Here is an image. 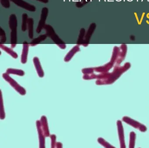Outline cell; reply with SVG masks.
Listing matches in <instances>:
<instances>
[{
	"mask_svg": "<svg viewBox=\"0 0 149 148\" xmlns=\"http://www.w3.org/2000/svg\"><path fill=\"white\" fill-rule=\"evenodd\" d=\"M9 26L11 32V46L14 48L16 46L17 42V28L18 21L17 17L15 14L10 15L9 18Z\"/></svg>",
	"mask_w": 149,
	"mask_h": 148,
	"instance_id": "6da1fadb",
	"label": "cell"
},
{
	"mask_svg": "<svg viewBox=\"0 0 149 148\" xmlns=\"http://www.w3.org/2000/svg\"><path fill=\"white\" fill-rule=\"evenodd\" d=\"M47 36L50 37L55 43L60 48L63 49L66 48V45L64 42L60 38L55 32L54 28L49 24H46L44 28Z\"/></svg>",
	"mask_w": 149,
	"mask_h": 148,
	"instance_id": "7a4b0ae2",
	"label": "cell"
},
{
	"mask_svg": "<svg viewBox=\"0 0 149 148\" xmlns=\"http://www.w3.org/2000/svg\"><path fill=\"white\" fill-rule=\"evenodd\" d=\"M48 9L47 7H44L42 9L40 19L38 24V27L36 29V32L40 33L46 25V21L48 15Z\"/></svg>",
	"mask_w": 149,
	"mask_h": 148,
	"instance_id": "3957f363",
	"label": "cell"
},
{
	"mask_svg": "<svg viewBox=\"0 0 149 148\" xmlns=\"http://www.w3.org/2000/svg\"><path fill=\"white\" fill-rule=\"evenodd\" d=\"M11 2L21 8L31 12H34L36 10V7L33 4H30L23 0H10Z\"/></svg>",
	"mask_w": 149,
	"mask_h": 148,
	"instance_id": "277c9868",
	"label": "cell"
},
{
	"mask_svg": "<svg viewBox=\"0 0 149 148\" xmlns=\"http://www.w3.org/2000/svg\"><path fill=\"white\" fill-rule=\"evenodd\" d=\"M94 25H95V24H92L90 26L84 38V41L83 44H82V45H83L84 46L86 47L88 45V43L89 42L91 36V35L93 33V30H94Z\"/></svg>",
	"mask_w": 149,
	"mask_h": 148,
	"instance_id": "5b68a950",
	"label": "cell"
},
{
	"mask_svg": "<svg viewBox=\"0 0 149 148\" xmlns=\"http://www.w3.org/2000/svg\"><path fill=\"white\" fill-rule=\"evenodd\" d=\"M33 19L32 17H29L27 21V29L28 30L29 37L30 39H33Z\"/></svg>",
	"mask_w": 149,
	"mask_h": 148,
	"instance_id": "8992f818",
	"label": "cell"
},
{
	"mask_svg": "<svg viewBox=\"0 0 149 148\" xmlns=\"http://www.w3.org/2000/svg\"><path fill=\"white\" fill-rule=\"evenodd\" d=\"M47 34L46 35H41L39 36L38 37L35 38L33 40H32V41L30 43V45L32 46H34L40 43V42L44 41L47 38Z\"/></svg>",
	"mask_w": 149,
	"mask_h": 148,
	"instance_id": "52a82bcc",
	"label": "cell"
},
{
	"mask_svg": "<svg viewBox=\"0 0 149 148\" xmlns=\"http://www.w3.org/2000/svg\"><path fill=\"white\" fill-rule=\"evenodd\" d=\"M23 52L22 55V62L23 63H25L26 61L27 55L28 51L29 48V44L27 42L25 41L23 44Z\"/></svg>",
	"mask_w": 149,
	"mask_h": 148,
	"instance_id": "ba28073f",
	"label": "cell"
},
{
	"mask_svg": "<svg viewBox=\"0 0 149 148\" xmlns=\"http://www.w3.org/2000/svg\"><path fill=\"white\" fill-rule=\"evenodd\" d=\"M85 30L84 28H82L80 31L78 40L77 41V44L78 45H82L84 41V37L85 36Z\"/></svg>",
	"mask_w": 149,
	"mask_h": 148,
	"instance_id": "9c48e42d",
	"label": "cell"
},
{
	"mask_svg": "<svg viewBox=\"0 0 149 148\" xmlns=\"http://www.w3.org/2000/svg\"><path fill=\"white\" fill-rule=\"evenodd\" d=\"M79 50H80V48H79V45L77 44V45L73 48L71 49V50L70 51L69 53V54H68V55H67V56H66V58H65V61H69V60L70 59L71 57H72V56L75 54V53L77 52Z\"/></svg>",
	"mask_w": 149,
	"mask_h": 148,
	"instance_id": "30bf717a",
	"label": "cell"
},
{
	"mask_svg": "<svg viewBox=\"0 0 149 148\" xmlns=\"http://www.w3.org/2000/svg\"><path fill=\"white\" fill-rule=\"evenodd\" d=\"M28 18L27 14L26 13H24L22 15V30L23 31H26L27 29V21Z\"/></svg>",
	"mask_w": 149,
	"mask_h": 148,
	"instance_id": "8fae6325",
	"label": "cell"
},
{
	"mask_svg": "<svg viewBox=\"0 0 149 148\" xmlns=\"http://www.w3.org/2000/svg\"><path fill=\"white\" fill-rule=\"evenodd\" d=\"M0 47L1 48L3 49L4 50H5V51H6L7 52H8L9 54H10V55H12L13 56V57H15V58H16L17 57V55H16V53L15 52H14L12 49L9 48H8V47H6L5 45H3V44H0Z\"/></svg>",
	"mask_w": 149,
	"mask_h": 148,
	"instance_id": "7c38bea8",
	"label": "cell"
},
{
	"mask_svg": "<svg viewBox=\"0 0 149 148\" xmlns=\"http://www.w3.org/2000/svg\"><path fill=\"white\" fill-rule=\"evenodd\" d=\"M0 38H1V41H0L1 43L5 42L6 41V32L1 27H0Z\"/></svg>",
	"mask_w": 149,
	"mask_h": 148,
	"instance_id": "4fadbf2b",
	"label": "cell"
},
{
	"mask_svg": "<svg viewBox=\"0 0 149 148\" xmlns=\"http://www.w3.org/2000/svg\"><path fill=\"white\" fill-rule=\"evenodd\" d=\"M38 59L37 58V57H35L34 59V62L35 64L36 65V66H37V71H38V73H39V75H40V76H42V75H43V73H42V71H40V68H40V63H39V61H38Z\"/></svg>",
	"mask_w": 149,
	"mask_h": 148,
	"instance_id": "5bb4252c",
	"label": "cell"
},
{
	"mask_svg": "<svg viewBox=\"0 0 149 148\" xmlns=\"http://www.w3.org/2000/svg\"><path fill=\"white\" fill-rule=\"evenodd\" d=\"M90 0H81L77 2L76 3V6L78 8H81L83 7Z\"/></svg>",
	"mask_w": 149,
	"mask_h": 148,
	"instance_id": "9a60e30c",
	"label": "cell"
},
{
	"mask_svg": "<svg viewBox=\"0 0 149 148\" xmlns=\"http://www.w3.org/2000/svg\"><path fill=\"white\" fill-rule=\"evenodd\" d=\"M1 3L2 6L6 8H10V0H1Z\"/></svg>",
	"mask_w": 149,
	"mask_h": 148,
	"instance_id": "2e32d148",
	"label": "cell"
},
{
	"mask_svg": "<svg viewBox=\"0 0 149 148\" xmlns=\"http://www.w3.org/2000/svg\"><path fill=\"white\" fill-rule=\"evenodd\" d=\"M36 1H39L41 2L44 3H47L49 1V0H36Z\"/></svg>",
	"mask_w": 149,
	"mask_h": 148,
	"instance_id": "e0dca14e",
	"label": "cell"
}]
</instances>
